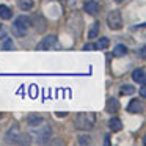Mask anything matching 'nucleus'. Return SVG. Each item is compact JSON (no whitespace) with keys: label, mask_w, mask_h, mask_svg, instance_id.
Returning a JSON list of instances; mask_svg holds the SVG:
<instances>
[{"label":"nucleus","mask_w":146,"mask_h":146,"mask_svg":"<svg viewBox=\"0 0 146 146\" xmlns=\"http://www.w3.org/2000/svg\"><path fill=\"white\" fill-rule=\"evenodd\" d=\"M94 121H96L94 113H79L74 119V126H76V129L88 130L94 126Z\"/></svg>","instance_id":"nucleus-1"},{"label":"nucleus","mask_w":146,"mask_h":146,"mask_svg":"<svg viewBox=\"0 0 146 146\" xmlns=\"http://www.w3.org/2000/svg\"><path fill=\"white\" fill-rule=\"evenodd\" d=\"M27 123H29V126L36 127L38 124H41V123H42V118H41V116H38V115H30V116L27 118Z\"/></svg>","instance_id":"nucleus-12"},{"label":"nucleus","mask_w":146,"mask_h":146,"mask_svg":"<svg viewBox=\"0 0 146 146\" xmlns=\"http://www.w3.org/2000/svg\"><path fill=\"white\" fill-rule=\"evenodd\" d=\"M140 94H141V98H146V86H141V90H140Z\"/></svg>","instance_id":"nucleus-21"},{"label":"nucleus","mask_w":146,"mask_h":146,"mask_svg":"<svg viewBox=\"0 0 146 146\" xmlns=\"http://www.w3.org/2000/svg\"><path fill=\"white\" fill-rule=\"evenodd\" d=\"M135 93V88L132 85H124L121 86V94H133Z\"/></svg>","instance_id":"nucleus-16"},{"label":"nucleus","mask_w":146,"mask_h":146,"mask_svg":"<svg viewBox=\"0 0 146 146\" xmlns=\"http://www.w3.org/2000/svg\"><path fill=\"white\" fill-rule=\"evenodd\" d=\"M108 126H110V129L113 130V132H118V130L123 129V123H121V119L119 118H115V116L108 121Z\"/></svg>","instance_id":"nucleus-10"},{"label":"nucleus","mask_w":146,"mask_h":146,"mask_svg":"<svg viewBox=\"0 0 146 146\" xmlns=\"http://www.w3.org/2000/svg\"><path fill=\"white\" fill-rule=\"evenodd\" d=\"M7 141H10V143H21V145H24V143H29V140H27V137H24L22 133H21L19 127L13 126L10 129V132L7 133Z\"/></svg>","instance_id":"nucleus-4"},{"label":"nucleus","mask_w":146,"mask_h":146,"mask_svg":"<svg viewBox=\"0 0 146 146\" xmlns=\"http://www.w3.org/2000/svg\"><path fill=\"white\" fill-rule=\"evenodd\" d=\"M115 2H118V3H121V2H123V0H115Z\"/></svg>","instance_id":"nucleus-23"},{"label":"nucleus","mask_w":146,"mask_h":146,"mask_svg":"<svg viewBox=\"0 0 146 146\" xmlns=\"http://www.w3.org/2000/svg\"><path fill=\"white\" fill-rule=\"evenodd\" d=\"M107 24L111 30H119L123 27V17H121V13L118 10H113L108 13L107 16Z\"/></svg>","instance_id":"nucleus-3"},{"label":"nucleus","mask_w":146,"mask_h":146,"mask_svg":"<svg viewBox=\"0 0 146 146\" xmlns=\"http://www.w3.org/2000/svg\"><path fill=\"white\" fill-rule=\"evenodd\" d=\"M118 108H119V102H118L116 99H113V98L108 99L107 101V111L108 113H116Z\"/></svg>","instance_id":"nucleus-9"},{"label":"nucleus","mask_w":146,"mask_h":146,"mask_svg":"<svg viewBox=\"0 0 146 146\" xmlns=\"http://www.w3.org/2000/svg\"><path fill=\"white\" fill-rule=\"evenodd\" d=\"M30 25H32V22H30L29 17H25V16L17 17V19L14 21V25H13V32H14V35H17V36H24V35H25V32L30 29Z\"/></svg>","instance_id":"nucleus-2"},{"label":"nucleus","mask_w":146,"mask_h":146,"mask_svg":"<svg viewBox=\"0 0 146 146\" xmlns=\"http://www.w3.org/2000/svg\"><path fill=\"white\" fill-rule=\"evenodd\" d=\"M127 54V47L126 46H123V44H118L116 47L113 49V55L115 57H123V55H126Z\"/></svg>","instance_id":"nucleus-13"},{"label":"nucleus","mask_w":146,"mask_h":146,"mask_svg":"<svg viewBox=\"0 0 146 146\" xmlns=\"http://www.w3.org/2000/svg\"><path fill=\"white\" fill-rule=\"evenodd\" d=\"M79 143H80V145H90V143H91V140H90V137L82 135V137H79Z\"/></svg>","instance_id":"nucleus-18"},{"label":"nucleus","mask_w":146,"mask_h":146,"mask_svg":"<svg viewBox=\"0 0 146 146\" xmlns=\"http://www.w3.org/2000/svg\"><path fill=\"white\" fill-rule=\"evenodd\" d=\"M55 42H57V36H54V35L46 36V38H42L41 41L38 42L36 49H38V50H50V47H54Z\"/></svg>","instance_id":"nucleus-5"},{"label":"nucleus","mask_w":146,"mask_h":146,"mask_svg":"<svg viewBox=\"0 0 146 146\" xmlns=\"http://www.w3.org/2000/svg\"><path fill=\"white\" fill-rule=\"evenodd\" d=\"M98 35H99V24L94 22V24H93V27H91V30L88 32V38H90V39L98 38Z\"/></svg>","instance_id":"nucleus-14"},{"label":"nucleus","mask_w":146,"mask_h":146,"mask_svg":"<svg viewBox=\"0 0 146 146\" xmlns=\"http://www.w3.org/2000/svg\"><path fill=\"white\" fill-rule=\"evenodd\" d=\"M11 16H13V13H11V10L7 7V5H0V17L2 19H11Z\"/></svg>","instance_id":"nucleus-11"},{"label":"nucleus","mask_w":146,"mask_h":146,"mask_svg":"<svg viewBox=\"0 0 146 146\" xmlns=\"http://www.w3.org/2000/svg\"><path fill=\"white\" fill-rule=\"evenodd\" d=\"M94 49H98L96 44H86L85 47H83V50H94Z\"/></svg>","instance_id":"nucleus-20"},{"label":"nucleus","mask_w":146,"mask_h":146,"mask_svg":"<svg viewBox=\"0 0 146 146\" xmlns=\"http://www.w3.org/2000/svg\"><path fill=\"white\" fill-rule=\"evenodd\" d=\"M30 94H32L33 98L36 96V86H32V91H30Z\"/></svg>","instance_id":"nucleus-22"},{"label":"nucleus","mask_w":146,"mask_h":146,"mask_svg":"<svg viewBox=\"0 0 146 146\" xmlns=\"http://www.w3.org/2000/svg\"><path fill=\"white\" fill-rule=\"evenodd\" d=\"M83 10L88 14H96L99 11V3L96 0H88V2H85V5H83Z\"/></svg>","instance_id":"nucleus-7"},{"label":"nucleus","mask_w":146,"mask_h":146,"mask_svg":"<svg viewBox=\"0 0 146 146\" xmlns=\"http://www.w3.org/2000/svg\"><path fill=\"white\" fill-rule=\"evenodd\" d=\"M19 7H21V10H32V8H33V2H32V0H21Z\"/></svg>","instance_id":"nucleus-15"},{"label":"nucleus","mask_w":146,"mask_h":146,"mask_svg":"<svg viewBox=\"0 0 146 146\" xmlns=\"http://www.w3.org/2000/svg\"><path fill=\"white\" fill-rule=\"evenodd\" d=\"M143 110H145V107H143L141 101H138V99L130 101V104L127 105V111L129 113H143Z\"/></svg>","instance_id":"nucleus-6"},{"label":"nucleus","mask_w":146,"mask_h":146,"mask_svg":"<svg viewBox=\"0 0 146 146\" xmlns=\"http://www.w3.org/2000/svg\"><path fill=\"white\" fill-rule=\"evenodd\" d=\"M108 44H110V41H108L107 38H101V39H99V42L96 44V47H98V49H107Z\"/></svg>","instance_id":"nucleus-17"},{"label":"nucleus","mask_w":146,"mask_h":146,"mask_svg":"<svg viewBox=\"0 0 146 146\" xmlns=\"http://www.w3.org/2000/svg\"><path fill=\"white\" fill-rule=\"evenodd\" d=\"M11 47H13V44H11V39H10V38H5V41H3V49H5V50H10Z\"/></svg>","instance_id":"nucleus-19"},{"label":"nucleus","mask_w":146,"mask_h":146,"mask_svg":"<svg viewBox=\"0 0 146 146\" xmlns=\"http://www.w3.org/2000/svg\"><path fill=\"white\" fill-rule=\"evenodd\" d=\"M146 71L143 69V68H138V69H135L133 71V74H132V77H133V80H135L137 83H141V85H145V82H146Z\"/></svg>","instance_id":"nucleus-8"}]
</instances>
